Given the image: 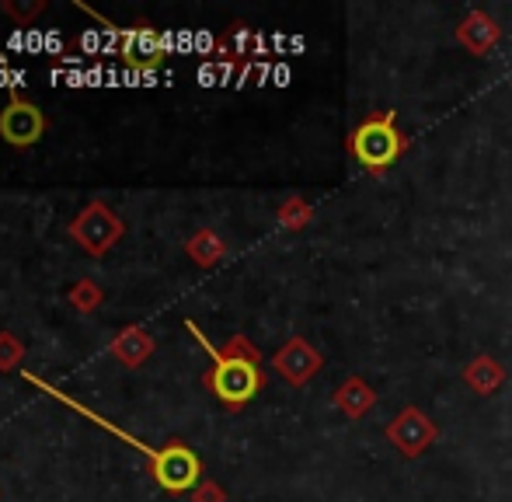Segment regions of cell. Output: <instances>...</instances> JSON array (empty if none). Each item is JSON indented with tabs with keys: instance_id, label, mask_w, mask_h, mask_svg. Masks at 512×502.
I'll list each match as a JSON object with an SVG mask.
<instances>
[{
	"instance_id": "cell-1",
	"label": "cell",
	"mask_w": 512,
	"mask_h": 502,
	"mask_svg": "<svg viewBox=\"0 0 512 502\" xmlns=\"http://www.w3.org/2000/svg\"><path fill=\"white\" fill-rule=\"evenodd\" d=\"M189 332H196V339L203 342V346L209 349V356H213V370H209V377H206L209 391H213L216 398L230 408L248 405V401L258 394V387H262V370H258L255 349H251L241 335H237L227 349L209 346V339L199 332L196 325H192V321H189Z\"/></svg>"
},
{
	"instance_id": "cell-2",
	"label": "cell",
	"mask_w": 512,
	"mask_h": 502,
	"mask_svg": "<svg viewBox=\"0 0 512 502\" xmlns=\"http://www.w3.org/2000/svg\"><path fill=\"white\" fill-rule=\"evenodd\" d=\"M394 119H398V112H387L384 119H370V123H363L352 133V154H356V161L363 168L384 171L405 154L408 140L398 133Z\"/></svg>"
},
{
	"instance_id": "cell-3",
	"label": "cell",
	"mask_w": 512,
	"mask_h": 502,
	"mask_svg": "<svg viewBox=\"0 0 512 502\" xmlns=\"http://www.w3.org/2000/svg\"><path fill=\"white\" fill-rule=\"evenodd\" d=\"M154 478H157V485L168 492H189L203 485V464H199L192 447H185V443H168V447L154 457Z\"/></svg>"
},
{
	"instance_id": "cell-4",
	"label": "cell",
	"mask_w": 512,
	"mask_h": 502,
	"mask_svg": "<svg viewBox=\"0 0 512 502\" xmlns=\"http://www.w3.org/2000/svg\"><path fill=\"white\" fill-rule=\"evenodd\" d=\"M70 238L88 251V255H105V251L122 238V220L115 217L108 206L91 203L88 210L70 224Z\"/></svg>"
},
{
	"instance_id": "cell-5",
	"label": "cell",
	"mask_w": 512,
	"mask_h": 502,
	"mask_svg": "<svg viewBox=\"0 0 512 502\" xmlns=\"http://www.w3.org/2000/svg\"><path fill=\"white\" fill-rule=\"evenodd\" d=\"M46 133V116L39 112V105L25 102L21 95H11V102L0 112V136L11 147H32Z\"/></svg>"
},
{
	"instance_id": "cell-6",
	"label": "cell",
	"mask_w": 512,
	"mask_h": 502,
	"mask_svg": "<svg viewBox=\"0 0 512 502\" xmlns=\"http://www.w3.org/2000/svg\"><path fill=\"white\" fill-rule=\"evenodd\" d=\"M436 436H439V429L432 426L429 415H422L418 408H405V412L387 426V440H391L405 457L422 454Z\"/></svg>"
},
{
	"instance_id": "cell-7",
	"label": "cell",
	"mask_w": 512,
	"mask_h": 502,
	"mask_svg": "<svg viewBox=\"0 0 512 502\" xmlns=\"http://www.w3.org/2000/svg\"><path fill=\"white\" fill-rule=\"evenodd\" d=\"M276 370L290 380V384H304V380H310L321 370V356H317L304 339H290L286 349L276 353Z\"/></svg>"
},
{
	"instance_id": "cell-8",
	"label": "cell",
	"mask_w": 512,
	"mask_h": 502,
	"mask_svg": "<svg viewBox=\"0 0 512 502\" xmlns=\"http://www.w3.org/2000/svg\"><path fill=\"white\" fill-rule=\"evenodd\" d=\"M460 42H464L471 53H478V56H485L488 49L499 42V28H495V21L488 18V14H481V11H474L471 18L460 25Z\"/></svg>"
},
{
	"instance_id": "cell-9",
	"label": "cell",
	"mask_w": 512,
	"mask_h": 502,
	"mask_svg": "<svg viewBox=\"0 0 512 502\" xmlns=\"http://www.w3.org/2000/svg\"><path fill=\"white\" fill-rule=\"evenodd\" d=\"M335 405L342 408L349 419H363V415L370 412L373 405H377V394H373L359 377H352V380H345V384L335 391Z\"/></svg>"
},
{
	"instance_id": "cell-10",
	"label": "cell",
	"mask_w": 512,
	"mask_h": 502,
	"mask_svg": "<svg viewBox=\"0 0 512 502\" xmlns=\"http://www.w3.org/2000/svg\"><path fill=\"white\" fill-rule=\"evenodd\" d=\"M112 353L119 356L126 367H140V363L154 353V342H150V335L143 332V328H126V332L115 335Z\"/></svg>"
},
{
	"instance_id": "cell-11",
	"label": "cell",
	"mask_w": 512,
	"mask_h": 502,
	"mask_svg": "<svg viewBox=\"0 0 512 502\" xmlns=\"http://www.w3.org/2000/svg\"><path fill=\"white\" fill-rule=\"evenodd\" d=\"M467 380H471V387L478 394H492L495 387L502 384V367L492 356H481V360H474L471 367H467Z\"/></svg>"
},
{
	"instance_id": "cell-12",
	"label": "cell",
	"mask_w": 512,
	"mask_h": 502,
	"mask_svg": "<svg viewBox=\"0 0 512 502\" xmlns=\"http://www.w3.org/2000/svg\"><path fill=\"white\" fill-rule=\"evenodd\" d=\"M185 251H189V255H192V262H199V265H203V269H209V265L220 262L223 251H227V248H223V241L216 238L213 231H199L196 238H192L189 245H185Z\"/></svg>"
},
{
	"instance_id": "cell-13",
	"label": "cell",
	"mask_w": 512,
	"mask_h": 502,
	"mask_svg": "<svg viewBox=\"0 0 512 502\" xmlns=\"http://www.w3.org/2000/svg\"><path fill=\"white\" fill-rule=\"evenodd\" d=\"M70 304L81 307V311H95V307L102 304V290H98L91 279H81V283L70 290Z\"/></svg>"
},
{
	"instance_id": "cell-14",
	"label": "cell",
	"mask_w": 512,
	"mask_h": 502,
	"mask_svg": "<svg viewBox=\"0 0 512 502\" xmlns=\"http://www.w3.org/2000/svg\"><path fill=\"white\" fill-rule=\"evenodd\" d=\"M25 356V346L11 332H0V370H14Z\"/></svg>"
},
{
	"instance_id": "cell-15",
	"label": "cell",
	"mask_w": 512,
	"mask_h": 502,
	"mask_svg": "<svg viewBox=\"0 0 512 502\" xmlns=\"http://www.w3.org/2000/svg\"><path fill=\"white\" fill-rule=\"evenodd\" d=\"M307 217H310V210H307L304 203H300V199H290V203L279 210V220H283L290 231H300V227L307 224Z\"/></svg>"
},
{
	"instance_id": "cell-16",
	"label": "cell",
	"mask_w": 512,
	"mask_h": 502,
	"mask_svg": "<svg viewBox=\"0 0 512 502\" xmlns=\"http://www.w3.org/2000/svg\"><path fill=\"white\" fill-rule=\"evenodd\" d=\"M74 46H77V53H81V56L105 53V35H102V28H84L81 39H77Z\"/></svg>"
},
{
	"instance_id": "cell-17",
	"label": "cell",
	"mask_w": 512,
	"mask_h": 502,
	"mask_svg": "<svg viewBox=\"0 0 512 502\" xmlns=\"http://www.w3.org/2000/svg\"><path fill=\"white\" fill-rule=\"evenodd\" d=\"M42 7H46V4H39V0H35V4H4V7H0V11L14 14V18H18L21 25H28V21H32L35 14L42 11Z\"/></svg>"
},
{
	"instance_id": "cell-18",
	"label": "cell",
	"mask_w": 512,
	"mask_h": 502,
	"mask_svg": "<svg viewBox=\"0 0 512 502\" xmlns=\"http://www.w3.org/2000/svg\"><path fill=\"white\" fill-rule=\"evenodd\" d=\"M46 53L56 56V60H60V56L67 53V42H63L60 32H46Z\"/></svg>"
},
{
	"instance_id": "cell-19",
	"label": "cell",
	"mask_w": 512,
	"mask_h": 502,
	"mask_svg": "<svg viewBox=\"0 0 512 502\" xmlns=\"http://www.w3.org/2000/svg\"><path fill=\"white\" fill-rule=\"evenodd\" d=\"M196 502H223V489H216L213 482H203L196 489Z\"/></svg>"
},
{
	"instance_id": "cell-20",
	"label": "cell",
	"mask_w": 512,
	"mask_h": 502,
	"mask_svg": "<svg viewBox=\"0 0 512 502\" xmlns=\"http://www.w3.org/2000/svg\"><path fill=\"white\" fill-rule=\"evenodd\" d=\"M25 49H28V53H39V49H46V32H39V28H28V32H25Z\"/></svg>"
},
{
	"instance_id": "cell-21",
	"label": "cell",
	"mask_w": 512,
	"mask_h": 502,
	"mask_svg": "<svg viewBox=\"0 0 512 502\" xmlns=\"http://www.w3.org/2000/svg\"><path fill=\"white\" fill-rule=\"evenodd\" d=\"M199 84H220V74H216V63H203V67H199Z\"/></svg>"
},
{
	"instance_id": "cell-22",
	"label": "cell",
	"mask_w": 512,
	"mask_h": 502,
	"mask_svg": "<svg viewBox=\"0 0 512 502\" xmlns=\"http://www.w3.org/2000/svg\"><path fill=\"white\" fill-rule=\"evenodd\" d=\"M7 49H11V53H18V49H25V28H14V32L7 35Z\"/></svg>"
},
{
	"instance_id": "cell-23",
	"label": "cell",
	"mask_w": 512,
	"mask_h": 502,
	"mask_svg": "<svg viewBox=\"0 0 512 502\" xmlns=\"http://www.w3.org/2000/svg\"><path fill=\"white\" fill-rule=\"evenodd\" d=\"M67 84H70V88H88V67H84V70H70Z\"/></svg>"
},
{
	"instance_id": "cell-24",
	"label": "cell",
	"mask_w": 512,
	"mask_h": 502,
	"mask_svg": "<svg viewBox=\"0 0 512 502\" xmlns=\"http://www.w3.org/2000/svg\"><path fill=\"white\" fill-rule=\"evenodd\" d=\"M196 49H199V53H209V49H213V35H209V32H196Z\"/></svg>"
},
{
	"instance_id": "cell-25",
	"label": "cell",
	"mask_w": 512,
	"mask_h": 502,
	"mask_svg": "<svg viewBox=\"0 0 512 502\" xmlns=\"http://www.w3.org/2000/svg\"><path fill=\"white\" fill-rule=\"evenodd\" d=\"M67 74H70V70H63L60 63H56V67L49 70V81H53V84H67Z\"/></svg>"
},
{
	"instance_id": "cell-26",
	"label": "cell",
	"mask_w": 512,
	"mask_h": 502,
	"mask_svg": "<svg viewBox=\"0 0 512 502\" xmlns=\"http://www.w3.org/2000/svg\"><path fill=\"white\" fill-rule=\"evenodd\" d=\"M11 91V67H7V70H0V91Z\"/></svg>"
}]
</instances>
